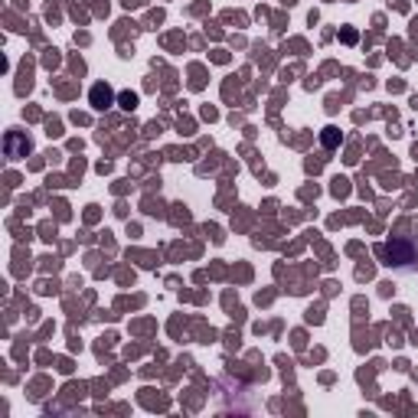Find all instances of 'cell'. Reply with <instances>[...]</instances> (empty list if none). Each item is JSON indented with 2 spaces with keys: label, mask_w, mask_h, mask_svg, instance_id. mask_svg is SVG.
Returning <instances> with one entry per match:
<instances>
[{
  "label": "cell",
  "mask_w": 418,
  "mask_h": 418,
  "mask_svg": "<svg viewBox=\"0 0 418 418\" xmlns=\"http://www.w3.org/2000/svg\"><path fill=\"white\" fill-rule=\"evenodd\" d=\"M379 255L386 265H412L415 262V245L405 239H392L379 248Z\"/></svg>",
  "instance_id": "cell-1"
},
{
  "label": "cell",
  "mask_w": 418,
  "mask_h": 418,
  "mask_svg": "<svg viewBox=\"0 0 418 418\" xmlns=\"http://www.w3.org/2000/svg\"><path fill=\"white\" fill-rule=\"evenodd\" d=\"M92 105L95 108H108L111 105V88L108 86H95L92 88Z\"/></svg>",
  "instance_id": "cell-2"
},
{
  "label": "cell",
  "mask_w": 418,
  "mask_h": 418,
  "mask_svg": "<svg viewBox=\"0 0 418 418\" xmlns=\"http://www.w3.org/2000/svg\"><path fill=\"white\" fill-rule=\"evenodd\" d=\"M324 144H327V148H333V144H337V128H327V134H324Z\"/></svg>",
  "instance_id": "cell-3"
}]
</instances>
